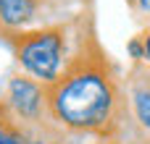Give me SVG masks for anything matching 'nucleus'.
<instances>
[{
	"label": "nucleus",
	"instance_id": "nucleus-1",
	"mask_svg": "<svg viewBox=\"0 0 150 144\" xmlns=\"http://www.w3.org/2000/svg\"><path fill=\"white\" fill-rule=\"evenodd\" d=\"M47 102L61 123L71 129L92 131L111 118L116 89L100 63L82 58L66 71V76L58 84H53Z\"/></svg>",
	"mask_w": 150,
	"mask_h": 144
},
{
	"label": "nucleus",
	"instance_id": "nucleus-2",
	"mask_svg": "<svg viewBox=\"0 0 150 144\" xmlns=\"http://www.w3.org/2000/svg\"><path fill=\"white\" fill-rule=\"evenodd\" d=\"M16 55L32 76L42 81H55L63 60V34L58 29L21 34L16 39Z\"/></svg>",
	"mask_w": 150,
	"mask_h": 144
},
{
	"label": "nucleus",
	"instance_id": "nucleus-3",
	"mask_svg": "<svg viewBox=\"0 0 150 144\" xmlns=\"http://www.w3.org/2000/svg\"><path fill=\"white\" fill-rule=\"evenodd\" d=\"M8 100H11V105L18 110L21 118H34L37 110H40V105H42V89H40L34 81L16 76V79L11 81Z\"/></svg>",
	"mask_w": 150,
	"mask_h": 144
},
{
	"label": "nucleus",
	"instance_id": "nucleus-4",
	"mask_svg": "<svg viewBox=\"0 0 150 144\" xmlns=\"http://www.w3.org/2000/svg\"><path fill=\"white\" fill-rule=\"evenodd\" d=\"M34 0H0V18L8 26H21L34 16Z\"/></svg>",
	"mask_w": 150,
	"mask_h": 144
},
{
	"label": "nucleus",
	"instance_id": "nucleus-5",
	"mask_svg": "<svg viewBox=\"0 0 150 144\" xmlns=\"http://www.w3.org/2000/svg\"><path fill=\"white\" fill-rule=\"evenodd\" d=\"M0 144H34L21 134V129L11 121V115L3 108H0Z\"/></svg>",
	"mask_w": 150,
	"mask_h": 144
},
{
	"label": "nucleus",
	"instance_id": "nucleus-6",
	"mask_svg": "<svg viewBox=\"0 0 150 144\" xmlns=\"http://www.w3.org/2000/svg\"><path fill=\"white\" fill-rule=\"evenodd\" d=\"M134 113H137L140 123L150 129V92L148 89H137L134 92Z\"/></svg>",
	"mask_w": 150,
	"mask_h": 144
},
{
	"label": "nucleus",
	"instance_id": "nucleus-7",
	"mask_svg": "<svg viewBox=\"0 0 150 144\" xmlns=\"http://www.w3.org/2000/svg\"><path fill=\"white\" fill-rule=\"evenodd\" d=\"M145 58H148V60H150V34H148V37H145Z\"/></svg>",
	"mask_w": 150,
	"mask_h": 144
}]
</instances>
